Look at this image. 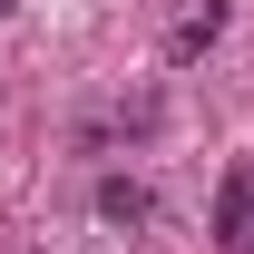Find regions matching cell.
<instances>
[{
  "label": "cell",
  "mask_w": 254,
  "mask_h": 254,
  "mask_svg": "<svg viewBox=\"0 0 254 254\" xmlns=\"http://www.w3.org/2000/svg\"><path fill=\"white\" fill-rule=\"evenodd\" d=\"M215 30H225V10H205V20H186V30L166 39V49H176V59H195V49H205V39H215Z\"/></svg>",
  "instance_id": "obj_3"
},
{
  "label": "cell",
  "mask_w": 254,
  "mask_h": 254,
  "mask_svg": "<svg viewBox=\"0 0 254 254\" xmlns=\"http://www.w3.org/2000/svg\"><path fill=\"white\" fill-rule=\"evenodd\" d=\"M215 245H235V254L254 245V166H225V186H215Z\"/></svg>",
  "instance_id": "obj_1"
},
{
  "label": "cell",
  "mask_w": 254,
  "mask_h": 254,
  "mask_svg": "<svg viewBox=\"0 0 254 254\" xmlns=\"http://www.w3.org/2000/svg\"><path fill=\"white\" fill-rule=\"evenodd\" d=\"M10 10H20V0H0V20H10Z\"/></svg>",
  "instance_id": "obj_4"
},
{
  "label": "cell",
  "mask_w": 254,
  "mask_h": 254,
  "mask_svg": "<svg viewBox=\"0 0 254 254\" xmlns=\"http://www.w3.org/2000/svg\"><path fill=\"white\" fill-rule=\"evenodd\" d=\"M98 215L108 225H157V195L137 186V176H98Z\"/></svg>",
  "instance_id": "obj_2"
}]
</instances>
